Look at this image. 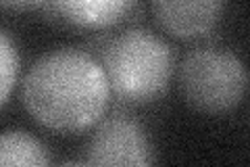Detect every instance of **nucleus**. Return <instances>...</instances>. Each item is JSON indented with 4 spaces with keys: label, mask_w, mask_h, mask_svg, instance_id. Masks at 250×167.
Wrapping results in <instances>:
<instances>
[{
    "label": "nucleus",
    "mask_w": 250,
    "mask_h": 167,
    "mask_svg": "<svg viewBox=\"0 0 250 167\" xmlns=\"http://www.w3.org/2000/svg\"><path fill=\"white\" fill-rule=\"evenodd\" d=\"M111 84L88 52L52 50L40 57L23 82V105L44 128L82 132L100 121L108 107Z\"/></svg>",
    "instance_id": "nucleus-1"
},
{
    "label": "nucleus",
    "mask_w": 250,
    "mask_h": 167,
    "mask_svg": "<svg viewBox=\"0 0 250 167\" xmlns=\"http://www.w3.org/2000/svg\"><path fill=\"white\" fill-rule=\"evenodd\" d=\"M103 67L115 94L131 102H146L169 86L173 50L154 34L129 29L108 44Z\"/></svg>",
    "instance_id": "nucleus-2"
},
{
    "label": "nucleus",
    "mask_w": 250,
    "mask_h": 167,
    "mask_svg": "<svg viewBox=\"0 0 250 167\" xmlns=\"http://www.w3.org/2000/svg\"><path fill=\"white\" fill-rule=\"evenodd\" d=\"M248 86L246 67L233 52L200 48L190 52L179 67L184 100L200 113L219 115L240 105Z\"/></svg>",
    "instance_id": "nucleus-3"
},
{
    "label": "nucleus",
    "mask_w": 250,
    "mask_h": 167,
    "mask_svg": "<svg viewBox=\"0 0 250 167\" xmlns=\"http://www.w3.org/2000/svg\"><path fill=\"white\" fill-rule=\"evenodd\" d=\"M92 167H154L152 144L146 132L129 119H108L90 140Z\"/></svg>",
    "instance_id": "nucleus-4"
},
{
    "label": "nucleus",
    "mask_w": 250,
    "mask_h": 167,
    "mask_svg": "<svg viewBox=\"0 0 250 167\" xmlns=\"http://www.w3.org/2000/svg\"><path fill=\"white\" fill-rule=\"evenodd\" d=\"M223 4L215 0H194V2H171L159 0L152 4V13L163 29L177 38H196L207 34L221 17Z\"/></svg>",
    "instance_id": "nucleus-5"
},
{
    "label": "nucleus",
    "mask_w": 250,
    "mask_h": 167,
    "mask_svg": "<svg viewBox=\"0 0 250 167\" xmlns=\"http://www.w3.org/2000/svg\"><path fill=\"white\" fill-rule=\"evenodd\" d=\"M48 11H57L59 17L82 27H108L127 17L134 9L125 0H77V2H52L44 4Z\"/></svg>",
    "instance_id": "nucleus-6"
},
{
    "label": "nucleus",
    "mask_w": 250,
    "mask_h": 167,
    "mask_svg": "<svg viewBox=\"0 0 250 167\" xmlns=\"http://www.w3.org/2000/svg\"><path fill=\"white\" fill-rule=\"evenodd\" d=\"M0 167H48V155L31 134L6 130L0 138Z\"/></svg>",
    "instance_id": "nucleus-7"
},
{
    "label": "nucleus",
    "mask_w": 250,
    "mask_h": 167,
    "mask_svg": "<svg viewBox=\"0 0 250 167\" xmlns=\"http://www.w3.org/2000/svg\"><path fill=\"white\" fill-rule=\"evenodd\" d=\"M17 69H19V59H17V52L13 48V42L6 31L0 34V71H2V105L9 100V94L13 90V84H15V77H17Z\"/></svg>",
    "instance_id": "nucleus-8"
},
{
    "label": "nucleus",
    "mask_w": 250,
    "mask_h": 167,
    "mask_svg": "<svg viewBox=\"0 0 250 167\" xmlns=\"http://www.w3.org/2000/svg\"><path fill=\"white\" fill-rule=\"evenodd\" d=\"M4 6L9 9H36V6H44V4H38V2H4Z\"/></svg>",
    "instance_id": "nucleus-9"
},
{
    "label": "nucleus",
    "mask_w": 250,
    "mask_h": 167,
    "mask_svg": "<svg viewBox=\"0 0 250 167\" xmlns=\"http://www.w3.org/2000/svg\"><path fill=\"white\" fill-rule=\"evenodd\" d=\"M59 167H92L90 163H82V161H67V163H61Z\"/></svg>",
    "instance_id": "nucleus-10"
}]
</instances>
